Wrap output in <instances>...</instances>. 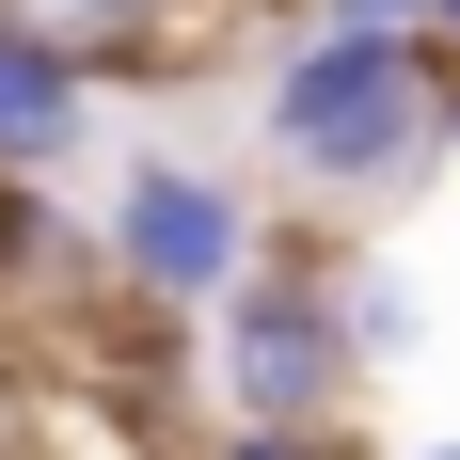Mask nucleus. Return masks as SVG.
Instances as JSON below:
<instances>
[{
    "label": "nucleus",
    "instance_id": "obj_7",
    "mask_svg": "<svg viewBox=\"0 0 460 460\" xmlns=\"http://www.w3.org/2000/svg\"><path fill=\"white\" fill-rule=\"evenodd\" d=\"M32 413H48V397H32L16 366H0V460H32Z\"/></svg>",
    "mask_w": 460,
    "mask_h": 460
},
{
    "label": "nucleus",
    "instance_id": "obj_10",
    "mask_svg": "<svg viewBox=\"0 0 460 460\" xmlns=\"http://www.w3.org/2000/svg\"><path fill=\"white\" fill-rule=\"evenodd\" d=\"M445 48H460V0H445Z\"/></svg>",
    "mask_w": 460,
    "mask_h": 460
},
{
    "label": "nucleus",
    "instance_id": "obj_5",
    "mask_svg": "<svg viewBox=\"0 0 460 460\" xmlns=\"http://www.w3.org/2000/svg\"><path fill=\"white\" fill-rule=\"evenodd\" d=\"M0 286H80V238L32 175H0Z\"/></svg>",
    "mask_w": 460,
    "mask_h": 460
},
{
    "label": "nucleus",
    "instance_id": "obj_9",
    "mask_svg": "<svg viewBox=\"0 0 460 460\" xmlns=\"http://www.w3.org/2000/svg\"><path fill=\"white\" fill-rule=\"evenodd\" d=\"M397 460H460V429H429V445H397Z\"/></svg>",
    "mask_w": 460,
    "mask_h": 460
},
{
    "label": "nucleus",
    "instance_id": "obj_6",
    "mask_svg": "<svg viewBox=\"0 0 460 460\" xmlns=\"http://www.w3.org/2000/svg\"><path fill=\"white\" fill-rule=\"evenodd\" d=\"M318 32H445V0H318Z\"/></svg>",
    "mask_w": 460,
    "mask_h": 460
},
{
    "label": "nucleus",
    "instance_id": "obj_8",
    "mask_svg": "<svg viewBox=\"0 0 460 460\" xmlns=\"http://www.w3.org/2000/svg\"><path fill=\"white\" fill-rule=\"evenodd\" d=\"M207 460H333V445H270V429H223Z\"/></svg>",
    "mask_w": 460,
    "mask_h": 460
},
{
    "label": "nucleus",
    "instance_id": "obj_1",
    "mask_svg": "<svg viewBox=\"0 0 460 460\" xmlns=\"http://www.w3.org/2000/svg\"><path fill=\"white\" fill-rule=\"evenodd\" d=\"M254 128L302 190L366 207V190H413L460 143V48L445 32H302L254 80Z\"/></svg>",
    "mask_w": 460,
    "mask_h": 460
},
{
    "label": "nucleus",
    "instance_id": "obj_4",
    "mask_svg": "<svg viewBox=\"0 0 460 460\" xmlns=\"http://www.w3.org/2000/svg\"><path fill=\"white\" fill-rule=\"evenodd\" d=\"M80 143H95V80L64 64V48L0 32V175H32V190H48Z\"/></svg>",
    "mask_w": 460,
    "mask_h": 460
},
{
    "label": "nucleus",
    "instance_id": "obj_2",
    "mask_svg": "<svg viewBox=\"0 0 460 460\" xmlns=\"http://www.w3.org/2000/svg\"><path fill=\"white\" fill-rule=\"evenodd\" d=\"M207 349H223V413H238V429H270V445H333L349 381H366L318 254H254V270L207 302Z\"/></svg>",
    "mask_w": 460,
    "mask_h": 460
},
{
    "label": "nucleus",
    "instance_id": "obj_3",
    "mask_svg": "<svg viewBox=\"0 0 460 460\" xmlns=\"http://www.w3.org/2000/svg\"><path fill=\"white\" fill-rule=\"evenodd\" d=\"M95 270L128 286L143 318H207L254 270V223H238V190L207 159H128V175L95 190Z\"/></svg>",
    "mask_w": 460,
    "mask_h": 460
}]
</instances>
